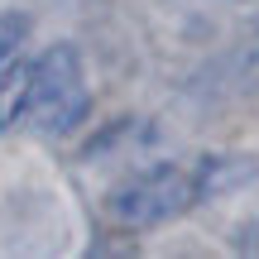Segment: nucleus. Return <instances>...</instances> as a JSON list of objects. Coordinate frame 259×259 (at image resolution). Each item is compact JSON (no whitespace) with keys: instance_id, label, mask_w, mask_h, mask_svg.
<instances>
[{"instance_id":"obj_4","label":"nucleus","mask_w":259,"mask_h":259,"mask_svg":"<svg viewBox=\"0 0 259 259\" xmlns=\"http://www.w3.org/2000/svg\"><path fill=\"white\" fill-rule=\"evenodd\" d=\"M29 92H34V63H5L0 67V135L29 120Z\"/></svg>"},{"instance_id":"obj_1","label":"nucleus","mask_w":259,"mask_h":259,"mask_svg":"<svg viewBox=\"0 0 259 259\" xmlns=\"http://www.w3.org/2000/svg\"><path fill=\"white\" fill-rule=\"evenodd\" d=\"M87 67L72 44H53L34 58V92H29V125L44 135H67L87 120Z\"/></svg>"},{"instance_id":"obj_6","label":"nucleus","mask_w":259,"mask_h":259,"mask_svg":"<svg viewBox=\"0 0 259 259\" xmlns=\"http://www.w3.org/2000/svg\"><path fill=\"white\" fill-rule=\"evenodd\" d=\"M235 245H240L245 254H259V221H250V226H240V235H235Z\"/></svg>"},{"instance_id":"obj_5","label":"nucleus","mask_w":259,"mask_h":259,"mask_svg":"<svg viewBox=\"0 0 259 259\" xmlns=\"http://www.w3.org/2000/svg\"><path fill=\"white\" fill-rule=\"evenodd\" d=\"M29 38V15H19V10H0V67L15 63L19 44Z\"/></svg>"},{"instance_id":"obj_3","label":"nucleus","mask_w":259,"mask_h":259,"mask_svg":"<svg viewBox=\"0 0 259 259\" xmlns=\"http://www.w3.org/2000/svg\"><path fill=\"white\" fill-rule=\"evenodd\" d=\"M254 173H259V163L250 154H211V158H202V168H197V197H226V192H235V187H245V183H254Z\"/></svg>"},{"instance_id":"obj_2","label":"nucleus","mask_w":259,"mask_h":259,"mask_svg":"<svg viewBox=\"0 0 259 259\" xmlns=\"http://www.w3.org/2000/svg\"><path fill=\"white\" fill-rule=\"evenodd\" d=\"M197 197V173L178 163H158L144 168V173L125 178L111 197H106V211H111L115 226H130V231H149V226H163L173 216H183Z\"/></svg>"}]
</instances>
